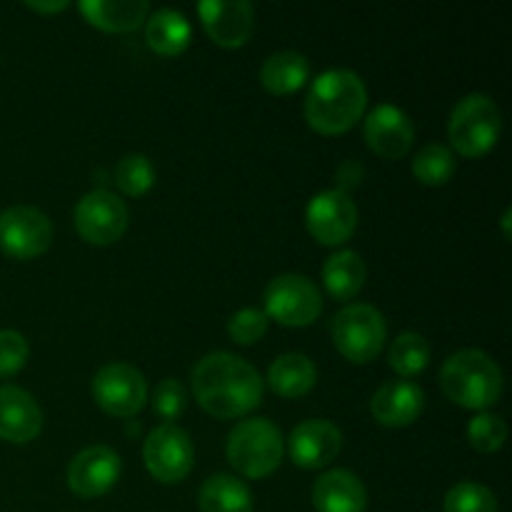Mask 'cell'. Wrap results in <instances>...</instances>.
Instances as JSON below:
<instances>
[{"mask_svg":"<svg viewBox=\"0 0 512 512\" xmlns=\"http://www.w3.org/2000/svg\"><path fill=\"white\" fill-rule=\"evenodd\" d=\"M200 408L218 420L245 418L263 400V378L245 358L210 353L190 373Z\"/></svg>","mask_w":512,"mask_h":512,"instance_id":"1","label":"cell"},{"mask_svg":"<svg viewBox=\"0 0 512 512\" xmlns=\"http://www.w3.org/2000/svg\"><path fill=\"white\" fill-rule=\"evenodd\" d=\"M368 90L353 70H325L305 98V120L320 135H343L363 118Z\"/></svg>","mask_w":512,"mask_h":512,"instance_id":"2","label":"cell"},{"mask_svg":"<svg viewBox=\"0 0 512 512\" xmlns=\"http://www.w3.org/2000/svg\"><path fill=\"white\" fill-rule=\"evenodd\" d=\"M440 388L460 408L485 413L503 395V373L483 350H458L440 368Z\"/></svg>","mask_w":512,"mask_h":512,"instance_id":"3","label":"cell"},{"mask_svg":"<svg viewBox=\"0 0 512 512\" xmlns=\"http://www.w3.org/2000/svg\"><path fill=\"white\" fill-rule=\"evenodd\" d=\"M285 440L278 425L268 418L240 420L228 435L225 455L238 475L248 480H263L283 463Z\"/></svg>","mask_w":512,"mask_h":512,"instance_id":"4","label":"cell"},{"mask_svg":"<svg viewBox=\"0 0 512 512\" xmlns=\"http://www.w3.org/2000/svg\"><path fill=\"white\" fill-rule=\"evenodd\" d=\"M503 133V115L495 100L483 93H470L453 108L448 120V138L463 158H483L498 145Z\"/></svg>","mask_w":512,"mask_h":512,"instance_id":"5","label":"cell"},{"mask_svg":"<svg viewBox=\"0 0 512 512\" xmlns=\"http://www.w3.org/2000/svg\"><path fill=\"white\" fill-rule=\"evenodd\" d=\"M333 343L345 360L355 365L373 363L388 340L383 313L368 303H353L340 310L330 325Z\"/></svg>","mask_w":512,"mask_h":512,"instance_id":"6","label":"cell"},{"mask_svg":"<svg viewBox=\"0 0 512 512\" xmlns=\"http://www.w3.org/2000/svg\"><path fill=\"white\" fill-rule=\"evenodd\" d=\"M263 313L283 328L313 325L323 313V295L318 285L298 273L278 275L268 283L263 295Z\"/></svg>","mask_w":512,"mask_h":512,"instance_id":"7","label":"cell"},{"mask_svg":"<svg viewBox=\"0 0 512 512\" xmlns=\"http://www.w3.org/2000/svg\"><path fill=\"white\" fill-rule=\"evenodd\" d=\"M93 398L113 418H135L148 403V383L133 365L108 363L95 373Z\"/></svg>","mask_w":512,"mask_h":512,"instance_id":"8","label":"cell"},{"mask_svg":"<svg viewBox=\"0 0 512 512\" xmlns=\"http://www.w3.org/2000/svg\"><path fill=\"white\" fill-rule=\"evenodd\" d=\"M53 245V223L30 205H13L0 213V250L13 260H33Z\"/></svg>","mask_w":512,"mask_h":512,"instance_id":"9","label":"cell"},{"mask_svg":"<svg viewBox=\"0 0 512 512\" xmlns=\"http://www.w3.org/2000/svg\"><path fill=\"white\" fill-rule=\"evenodd\" d=\"M143 460L148 473L158 483L175 485L185 480L193 470L195 450L193 440L175 423H163L148 435L143 445Z\"/></svg>","mask_w":512,"mask_h":512,"instance_id":"10","label":"cell"},{"mask_svg":"<svg viewBox=\"0 0 512 512\" xmlns=\"http://www.w3.org/2000/svg\"><path fill=\"white\" fill-rule=\"evenodd\" d=\"M75 230L90 245H113L128 230V205L110 190L85 193L75 205Z\"/></svg>","mask_w":512,"mask_h":512,"instance_id":"11","label":"cell"},{"mask_svg":"<svg viewBox=\"0 0 512 512\" xmlns=\"http://www.w3.org/2000/svg\"><path fill=\"white\" fill-rule=\"evenodd\" d=\"M305 225L320 245H343L358 228V208L343 190H323L305 208Z\"/></svg>","mask_w":512,"mask_h":512,"instance_id":"12","label":"cell"},{"mask_svg":"<svg viewBox=\"0 0 512 512\" xmlns=\"http://www.w3.org/2000/svg\"><path fill=\"white\" fill-rule=\"evenodd\" d=\"M120 478V455L108 445H90L80 450L68 465V488L83 500L110 493Z\"/></svg>","mask_w":512,"mask_h":512,"instance_id":"13","label":"cell"},{"mask_svg":"<svg viewBox=\"0 0 512 512\" xmlns=\"http://www.w3.org/2000/svg\"><path fill=\"white\" fill-rule=\"evenodd\" d=\"M198 15L205 33L220 48H243L255 30V10L248 0H203Z\"/></svg>","mask_w":512,"mask_h":512,"instance_id":"14","label":"cell"},{"mask_svg":"<svg viewBox=\"0 0 512 512\" xmlns=\"http://www.w3.org/2000/svg\"><path fill=\"white\" fill-rule=\"evenodd\" d=\"M343 450V433L330 420H303L288 438V453L303 470L328 468Z\"/></svg>","mask_w":512,"mask_h":512,"instance_id":"15","label":"cell"},{"mask_svg":"<svg viewBox=\"0 0 512 512\" xmlns=\"http://www.w3.org/2000/svg\"><path fill=\"white\" fill-rule=\"evenodd\" d=\"M413 140V120L398 105L383 103L365 118V143L383 160H398L408 155Z\"/></svg>","mask_w":512,"mask_h":512,"instance_id":"16","label":"cell"},{"mask_svg":"<svg viewBox=\"0 0 512 512\" xmlns=\"http://www.w3.org/2000/svg\"><path fill=\"white\" fill-rule=\"evenodd\" d=\"M425 408V393L413 380H388L375 390L370 413L385 428H405L420 418Z\"/></svg>","mask_w":512,"mask_h":512,"instance_id":"17","label":"cell"},{"mask_svg":"<svg viewBox=\"0 0 512 512\" xmlns=\"http://www.w3.org/2000/svg\"><path fill=\"white\" fill-rule=\"evenodd\" d=\"M43 430V413L33 395L15 385L0 388V440L25 445Z\"/></svg>","mask_w":512,"mask_h":512,"instance_id":"18","label":"cell"},{"mask_svg":"<svg viewBox=\"0 0 512 512\" xmlns=\"http://www.w3.org/2000/svg\"><path fill=\"white\" fill-rule=\"evenodd\" d=\"M313 505L318 512H365L368 490L350 470H328L315 480Z\"/></svg>","mask_w":512,"mask_h":512,"instance_id":"19","label":"cell"},{"mask_svg":"<svg viewBox=\"0 0 512 512\" xmlns=\"http://www.w3.org/2000/svg\"><path fill=\"white\" fill-rule=\"evenodd\" d=\"M150 5L145 0H83L80 13L95 28L105 33H130L148 18Z\"/></svg>","mask_w":512,"mask_h":512,"instance_id":"20","label":"cell"},{"mask_svg":"<svg viewBox=\"0 0 512 512\" xmlns=\"http://www.w3.org/2000/svg\"><path fill=\"white\" fill-rule=\"evenodd\" d=\"M318 370L303 353H285L268 368V385L275 395L288 400L305 398L315 388Z\"/></svg>","mask_w":512,"mask_h":512,"instance_id":"21","label":"cell"},{"mask_svg":"<svg viewBox=\"0 0 512 512\" xmlns=\"http://www.w3.org/2000/svg\"><path fill=\"white\" fill-rule=\"evenodd\" d=\"M365 278H368V268H365V260L355 250L333 253L323 265L325 293L333 300H340V303L353 300L363 290Z\"/></svg>","mask_w":512,"mask_h":512,"instance_id":"22","label":"cell"},{"mask_svg":"<svg viewBox=\"0 0 512 512\" xmlns=\"http://www.w3.org/2000/svg\"><path fill=\"white\" fill-rule=\"evenodd\" d=\"M145 40H148L150 50L165 55V58H173V55L188 50L190 40H193V28L180 10L160 8L148 18Z\"/></svg>","mask_w":512,"mask_h":512,"instance_id":"23","label":"cell"},{"mask_svg":"<svg viewBox=\"0 0 512 512\" xmlns=\"http://www.w3.org/2000/svg\"><path fill=\"white\" fill-rule=\"evenodd\" d=\"M310 78V63L303 53L280 50L260 68V83L270 95H290L303 88Z\"/></svg>","mask_w":512,"mask_h":512,"instance_id":"24","label":"cell"},{"mask_svg":"<svg viewBox=\"0 0 512 512\" xmlns=\"http://www.w3.org/2000/svg\"><path fill=\"white\" fill-rule=\"evenodd\" d=\"M200 512H253V493L233 475H213L198 493Z\"/></svg>","mask_w":512,"mask_h":512,"instance_id":"25","label":"cell"},{"mask_svg":"<svg viewBox=\"0 0 512 512\" xmlns=\"http://www.w3.org/2000/svg\"><path fill=\"white\" fill-rule=\"evenodd\" d=\"M430 355H433V350H430L428 340H425L420 333L408 330V333H400L398 338L393 340L388 353V363L400 378L408 380V378H415V375H420L425 368H428Z\"/></svg>","mask_w":512,"mask_h":512,"instance_id":"26","label":"cell"},{"mask_svg":"<svg viewBox=\"0 0 512 512\" xmlns=\"http://www.w3.org/2000/svg\"><path fill=\"white\" fill-rule=\"evenodd\" d=\"M455 155L448 145L430 143L420 148L413 158V175L428 188H440L455 175Z\"/></svg>","mask_w":512,"mask_h":512,"instance_id":"27","label":"cell"},{"mask_svg":"<svg viewBox=\"0 0 512 512\" xmlns=\"http://www.w3.org/2000/svg\"><path fill=\"white\" fill-rule=\"evenodd\" d=\"M115 183L128 198H143L155 185V168L150 158L140 153H130L115 165Z\"/></svg>","mask_w":512,"mask_h":512,"instance_id":"28","label":"cell"},{"mask_svg":"<svg viewBox=\"0 0 512 512\" xmlns=\"http://www.w3.org/2000/svg\"><path fill=\"white\" fill-rule=\"evenodd\" d=\"M445 512H498V498L485 485L463 480L445 495Z\"/></svg>","mask_w":512,"mask_h":512,"instance_id":"29","label":"cell"},{"mask_svg":"<svg viewBox=\"0 0 512 512\" xmlns=\"http://www.w3.org/2000/svg\"><path fill=\"white\" fill-rule=\"evenodd\" d=\"M468 440L478 453H498L508 440V423L495 413H480L470 420Z\"/></svg>","mask_w":512,"mask_h":512,"instance_id":"30","label":"cell"},{"mask_svg":"<svg viewBox=\"0 0 512 512\" xmlns=\"http://www.w3.org/2000/svg\"><path fill=\"white\" fill-rule=\"evenodd\" d=\"M188 408V390L180 380L165 378L155 385L153 390V410L160 420L165 423H173Z\"/></svg>","mask_w":512,"mask_h":512,"instance_id":"31","label":"cell"},{"mask_svg":"<svg viewBox=\"0 0 512 512\" xmlns=\"http://www.w3.org/2000/svg\"><path fill=\"white\" fill-rule=\"evenodd\" d=\"M268 315L258 308H243L228 320L230 338L238 345H253L268 333Z\"/></svg>","mask_w":512,"mask_h":512,"instance_id":"32","label":"cell"},{"mask_svg":"<svg viewBox=\"0 0 512 512\" xmlns=\"http://www.w3.org/2000/svg\"><path fill=\"white\" fill-rule=\"evenodd\" d=\"M28 340L18 330H0V378H13L28 363Z\"/></svg>","mask_w":512,"mask_h":512,"instance_id":"33","label":"cell"},{"mask_svg":"<svg viewBox=\"0 0 512 512\" xmlns=\"http://www.w3.org/2000/svg\"><path fill=\"white\" fill-rule=\"evenodd\" d=\"M360 180H363V165L355 163V160H345L338 168V190L348 193L350 188H358Z\"/></svg>","mask_w":512,"mask_h":512,"instance_id":"34","label":"cell"},{"mask_svg":"<svg viewBox=\"0 0 512 512\" xmlns=\"http://www.w3.org/2000/svg\"><path fill=\"white\" fill-rule=\"evenodd\" d=\"M25 8L28 10H35V13H60V10L68 8V3L65 0H55V3H25Z\"/></svg>","mask_w":512,"mask_h":512,"instance_id":"35","label":"cell"},{"mask_svg":"<svg viewBox=\"0 0 512 512\" xmlns=\"http://www.w3.org/2000/svg\"><path fill=\"white\" fill-rule=\"evenodd\" d=\"M510 218H512V210L508 208L503 213V218H500V225H503V235H505V240H510Z\"/></svg>","mask_w":512,"mask_h":512,"instance_id":"36","label":"cell"}]
</instances>
